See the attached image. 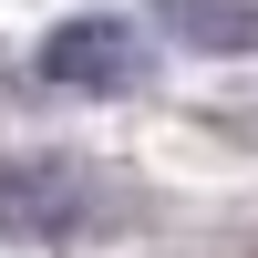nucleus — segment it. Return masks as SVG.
<instances>
[{"label": "nucleus", "instance_id": "f03ea898", "mask_svg": "<svg viewBox=\"0 0 258 258\" xmlns=\"http://www.w3.org/2000/svg\"><path fill=\"white\" fill-rule=\"evenodd\" d=\"M93 165L52 155V145H21V155H0V238H73L83 217H93Z\"/></svg>", "mask_w": 258, "mask_h": 258}, {"label": "nucleus", "instance_id": "7ed1b4c3", "mask_svg": "<svg viewBox=\"0 0 258 258\" xmlns=\"http://www.w3.org/2000/svg\"><path fill=\"white\" fill-rule=\"evenodd\" d=\"M155 31L186 41V52L238 62V52H258V0H155Z\"/></svg>", "mask_w": 258, "mask_h": 258}, {"label": "nucleus", "instance_id": "f257e3e1", "mask_svg": "<svg viewBox=\"0 0 258 258\" xmlns=\"http://www.w3.org/2000/svg\"><path fill=\"white\" fill-rule=\"evenodd\" d=\"M31 73L52 93H135L145 83V21L124 11H73L31 41Z\"/></svg>", "mask_w": 258, "mask_h": 258}]
</instances>
